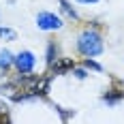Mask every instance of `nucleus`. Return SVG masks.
Segmentation results:
<instances>
[{
    "instance_id": "f257e3e1",
    "label": "nucleus",
    "mask_w": 124,
    "mask_h": 124,
    "mask_svg": "<svg viewBox=\"0 0 124 124\" xmlns=\"http://www.w3.org/2000/svg\"><path fill=\"white\" fill-rule=\"evenodd\" d=\"M77 47H79V51L84 54V56H99L101 51H103V41H101L99 32H94V30H86L81 37H79V41H77Z\"/></svg>"
},
{
    "instance_id": "f03ea898",
    "label": "nucleus",
    "mask_w": 124,
    "mask_h": 124,
    "mask_svg": "<svg viewBox=\"0 0 124 124\" xmlns=\"http://www.w3.org/2000/svg\"><path fill=\"white\" fill-rule=\"evenodd\" d=\"M37 26L41 30H58L62 26V22H60V17H56L54 13H39Z\"/></svg>"
},
{
    "instance_id": "7ed1b4c3",
    "label": "nucleus",
    "mask_w": 124,
    "mask_h": 124,
    "mask_svg": "<svg viewBox=\"0 0 124 124\" xmlns=\"http://www.w3.org/2000/svg\"><path fill=\"white\" fill-rule=\"evenodd\" d=\"M15 64H17L19 73H30L32 66H34V56H32L30 51H22V54L15 58Z\"/></svg>"
},
{
    "instance_id": "20e7f679",
    "label": "nucleus",
    "mask_w": 124,
    "mask_h": 124,
    "mask_svg": "<svg viewBox=\"0 0 124 124\" xmlns=\"http://www.w3.org/2000/svg\"><path fill=\"white\" fill-rule=\"evenodd\" d=\"M73 66H75L73 60H58L54 64V71H56V73H64V71H69V69H73Z\"/></svg>"
},
{
    "instance_id": "39448f33",
    "label": "nucleus",
    "mask_w": 124,
    "mask_h": 124,
    "mask_svg": "<svg viewBox=\"0 0 124 124\" xmlns=\"http://www.w3.org/2000/svg\"><path fill=\"white\" fill-rule=\"evenodd\" d=\"M9 64H11V54H9V51H2V54H0V66L7 69Z\"/></svg>"
},
{
    "instance_id": "423d86ee",
    "label": "nucleus",
    "mask_w": 124,
    "mask_h": 124,
    "mask_svg": "<svg viewBox=\"0 0 124 124\" xmlns=\"http://www.w3.org/2000/svg\"><path fill=\"white\" fill-rule=\"evenodd\" d=\"M60 4H62V11L66 13V15H71L73 19H75V17H77V13H75L73 9H71V7H69V2H66V0H60Z\"/></svg>"
},
{
    "instance_id": "0eeeda50",
    "label": "nucleus",
    "mask_w": 124,
    "mask_h": 124,
    "mask_svg": "<svg viewBox=\"0 0 124 124\" xmlns=\"http://www.w3.org/2000/svg\"><path fill=\"white\" fill-rule=\"evenodd\" d=\"M0 37H7V39H15V32L9 30V28H0Z\"/></svg>"
},
{
    "instance_id": "6e6552de",
    "label": "nucleus",
    "mask_w": 124,
    "mask_h": 124,
    "mask_svg": "<svg viewBox=\"0 0 124 124\" xmlns=\"http://www.w3.org/2000/svg\"><path fill=\"white\" fill-rule=\"evenodd\" d=\"M86 66H88V69H94V71H101V64H96V62H92L90 58L86 60Z\"/></svg>"
},
{
    "instance_id": "1a4fd4ad",
    "label": "nucleus",
    "mask_w": 124,
    "mask_h": 124,
    "mask_svg": "<svg viewBox=\"0 0 124 124\" xmlns=\"http://www.w3.org/2000/svg\"><path fill=\"white\" fill-rule=\"evenodd\" d=\"M79 2H96V0H79Z\"/></svg>"
},
{
    "instance_id": "9d476101",
    "label": "nucleus",
    "mask_w": 124,
    "mask_h": 124,
    "mask_svg": "<svg viewBox=\"0 0 124 124\" xmlns=\"http://www.w3.org/2000/svg\"><path fill=\"white\" fill-rule=\"evenodd\" d=\"M0 113H4V109H2V107H0Z\"/></svg>"
}]
</instances>
